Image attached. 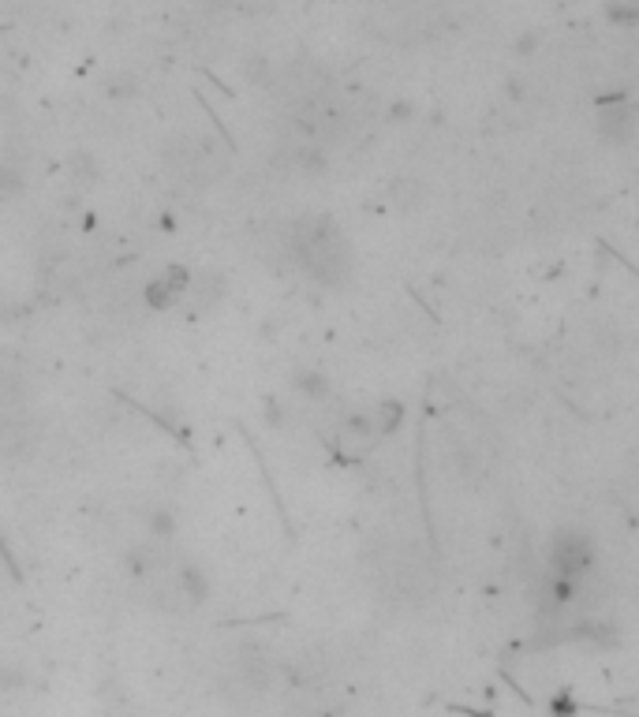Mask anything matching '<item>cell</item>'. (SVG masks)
Instances as JSON below:
<instances>
[{
	"mask_svg": "<svg viewBox=\"0 0 639 717\" xmlns=\"http://www.w3.org/2000/svg\"><path fill=\"white\" fill-rule=\"evenodd\" d=\"M288 251H292V262H296L311 281L326 284V288H344L352 281L355 269V254L352 243L344 236V228L318 213V217H303L292 236H288Z\"/></svg>",
	"mask_w": 639,
	"mask_h": 717,
	"instance_id": "obj_1",
	"label": "cell"
},
{
	"mask_svg": "<svg viewBox=\"0 0 639 717\" xmlns=\"http://www.w3.org/2000/svg\"><path fill=\"white\" fill-rule=\"evenodd\" d=\"M15 187V172H8V169H0V195H8Z\"/></svg>",
	"mask_w": 639,
	"mask_h": 717,
	"instance_id": "obj_7",
	"label": "cell"
},
{
	"mask_svg": "<svg viewBox=\"0 0 639 717\" xmlns=\"http://www.w3.org/2000/svg\"><path fill=\"white\" fill-rule=\"evenodd\" d=\"M191 292V269L184 266H169L161 269V277L146 284V303L154 310H165V307H176L180 299H187Z\"/></svg>",
	"mask_w": 639,
	"mask_h": 717,
	"instance_id": "obj_4",
	"label": "cell"
},
{
	"mask_svg": "<svg viewBox=\"0 0 639 717\" xmlns=\"http://www.w3.org/2000/svg\"><path fill=\"white\" fill-rule=\"evenodd\" d=\"M400 419H404V408H400L397 400H382L378 408L370 411L367 415V422H370V430H374V437H385V434H393L400 426Z\"/></svg>",
	"mask_w": 639,
	"mask_h": 717,
	"instance_id": "obj_6",
	"label": "cell"
},
{
	"mask_svg": "<svg viewBox=\"0 0 639 717\" xmlns=\"http://www.w3.org/2000/svg\"><path fill=\"white\" fill-rule=\"evenodd\" d=\"M632 131H636V120H632V105H628V101L610 105V109L602 113V135L610 142H628Z\"/></svg>",
	"mask_w": 639,
	"mask_h": 717,
	"instance_id": "obj_5",
	"label": "cell"
},
{
	"mask_svg": "<svg viewBox=\"0 0 639 717\" xmlns=\"http://www.w3.org/2000/svg\"><path fill=\"white\" fill-rule=\"evenodd\" d=\"M595 568V546L591 538L580 535V531H561V535L550 542V576L557 583H568L580 591L583 576Z\"/></svg>",
	"mask_w": 639,
	"mask_h": 717,
	"instance_id": "obj_2",
	"label": "cell"
},
{
	"mask_svg": "<svg viewBox=\"0 0 639 717\" xmlns=\"http://www.w3.org/2000/svg\"><path fill=\"white\" fill-rule=\"evenodd\" d=\"M382 572L389 579L393 594H404V598H426L434 591V576H430V564L415 553V549H397L382 561Z\"/></svg>",
	"mask_w": 639,
	"mask_h": 717,
	"instance_id": "obj_3",
	"label": "cell"
}]
</instances>
